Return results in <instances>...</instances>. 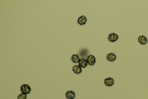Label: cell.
<instances>
[{
    "label": "cell",
    "mask_w": 148,
    "mask_h": 99,
    "mask_svg": "<svg viewBox=\"0 0 148 99\" xmlns=\"http://www.w3.org/2000/svg\"></svg>",
    "instance_id": "obj_13"
},
{
    "label": "cell",
    "mask_w": 148,
    "mask_h": 99,
    "mask_svg": "<svg viewBox=\"0 0 148 99\" xmlns=\"http://www.w3.org/2000/svg\"><path fill=\"white\" fill-rule=\"evenodd\" d=\"M21 92L22 94L27 95L29 94L31 91V88L29 85L24 84L21 86Z\"/></svg>",
    "instance_id": "obj_1"
},
{
    "label": "cell",
    "mask_w": 148,
    "mask_h": 99,
    "mask_svg": "<svg viewBox=\"0 0 148 99\" xmlns=\"http://www.w3.org/2000/svg\"><path fill=\"white\" fill-rule=\"evenodd\" d=\"M138 42L141 45H145L148 42L147 38L144 35L139 36L138 38Z\"/></svg>",
    "instance_id": "obj_5"
},
{
    "label": "cell",
    "mask_w": 148,
    "mask_h": 99,
    "mask_svg": "<svg viewBox=\"0 0 148 99\" xmlns=\"http://www.w3.org/2000/svg\"><path fill=\"white\" fill-rule=\"evenodd\" d=\"M27 99V95H26L22 93L19 95V96L17 97V99Z\"/></svg>",
    "instance_id": "obj_12"
},
{
    "label": "cell",
    "mask_w": 148,
    "mask_h": 99,
    "mask_svg": "<svg viewBox=\"0 0 148 99\" xmlns=\"http://www.w3.org/2000/svg\"><path fill=\"white\" fill-rule=\"evenodd\" d=\"M118 39V36L114 33L109 34L108 37V39L109 41L111 42L117 41Z\"/></svg>",
    "instance_id": "obj_3"
},
{
    "label": "cell",
    "mask_w": 148,
    "mask_h": 99,
    "mask_svg": "<svg viewBox=\"0 0 148 99\" xmlns=\"http://www.w3.org/2000/svg\"><path fill=\"white\" fill-rule=\"evenodd\" d=\"M87 19L84 15L79 17L77 20L78 23L81 25H83L86 24L87 22Z\"/></svg>",
    "instance_id": "obj_9"
},
{
    "label": "cell",
    "mask_w": 148,
    "mask_h": 99,
    "mask_svg": "<svg viewBox=\"0 0 148 99\" xmlns=\"http://www.w3.org/2000/svg\"><path fill=\"white\" fill-rule=\"evenodd\" d=\"M117 58V56L113 53H111L107 55V60L111 62L115 61Z\"/></svg>",
    "instance_id": "obj_8"
},
{
    "label": "cell",
    "mask_w": 148,
    "mask_h": 99,
    "mask_svg": "<svg viewBox=\"0 0 148 99\" xmlns=\"http://www.w3.org/2000/svg\"><path fill=\"white\" fill-rule=\"evenodd\" d=\"M79 65L81 68H85L88 65L87 60L84 58H81L79 62Z\"/></svg>",
    "instance_id": "obj_7"
},
{
    "label": "cell",
    "mask_w": 148,
    "mask_h": 99,
    "mask_svg": "<svg viewBox=\"0 0 148 99\" xmlns=\"http://www.w3.org/2000/svg\"><path fill=\"white\" fill-rule=\"evenodd\" d=\"M114 81L111 77H108L105 79L104 84L107 86H112L114 85Z\"/></svg>",
    "instance_id": "obj_4"
},
{
    "label": "cell",
    "mask_w": 148,
    "mask_h": 99,
    "mask_svg": "<svg viewBox=\"0 0 148 99\" xmlns=\"http://www.w3.org/2000/svg\"><path fill=\"white\" fill-rule=\"evenodd\" d=\"M87 60L88 63L91 66L94 65L96 62V58L92 55L88 56Z\"/></svg>",
    "instance_id": "obj_2"
},
{
    "label": "cell",
    "mask_w": 148,
    "mask_h": 99,
    "mask_svg": "<svg viewBox=\"0 0 148 99\" xmlns=\"http://www.w3.org/2000/svg\"><path fill=\"white\" fill-rule=\"evenodd\" d=\"M73 70L75 73L78 75L82 73V70L81 68L79 65H75L73 67Z\"/></svg>",
    "instance_id": "obj_10"
},
{
    "label": "cell",
    "mask_w": 148,
    "mask_h": 99,
    "mask_svg": "<svg viewBox=\"0 0 148 99\" xmlns=\"http://www.w3.org/2000/svg\"><path fill=\"white\" fill-rule=\"evenodd\" d=\"M71 59L74 63H78L80 60L78 55L77 54L73 55L72 56Z\"/></svg>",
    "instance_id": "obj_11"
},
{
    "label": "cell",
    "mask_w": 148,
    "mask_h": 99,
    "mask_svg": "<svg viewBox=\"0 0 148 99\" xmlns=\"http://www.w3.org/2000/svg\"><path fill=\"white\" fill-rule=\"evenodd\" d=\"M66 96L67 99H73L75 96V93L74 92L72 91H68L66 93Z\"/></svg>",
    "instance_id": "obj_6"
}]
</instances>
